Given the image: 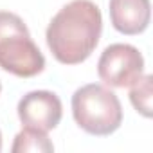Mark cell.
<instances>
[{"label": "cell", "instance_id": "obj_1", "mask_svg": "<svg viewBox=\"0 0 153 153\" xmlns=\"http://www.w3.org/2000/svg\"><path fill=\"white\" fill-rule=\"evenodd\" d=\"M103 33L101 9L92 0H72L49 22L45 40L63 65L83 63L97 47Z\"/></svg>", "mask_w": 153, "mask_h": 153}, {"label": "cell", "instance_id": "obj_2", "mask_svg": "<svg viewBox=\"0 0 153 153\" xmlns=\"http://www.w3.org/2000/svg\"><path fill=\"white\" fill-rule=\"evenodd\" d=\"M0 67L18 78H33L45 68V58L27 25L9 11H0Z\"/></svg>", "mask_w": 153, "mask_h": 153}, {"label": "cell", "instance_id": "obj_3", "mask_svg": "<svg viewBox=\"0 0 153 153\" xmlns=\"http://www.w3.org/2000/svg\"><path fill=\"white\" fill-rule=\"evenodd\" d=\"M72 115L83 131L106 137L123 123V106L119 97L99 83H88L72 96Z\"/></svg>", "mask_w": 153, "mask_h": 153}, {"label": "cell", "instance_id": "obj_4", "mask_svg": "<svg viewBox=\"0 0 153 153\" xmlns=\"http://www.w3.org/2000/svg\"><path fill=\"white\" fill-rule=\"evenodd\" d=\"M97 74L108 87H130L144 74V58L130 43H112L99 56Z\"/></svg>", "mask_w": 153, "mask_h": 153}, {"label": "cell", "instance_id": "obj_5", "mask_svg": "<svg viewBox=\"0 0 153 153\" xmlns=\"http://www.w3.org/2000/svg\"><path fill=\"white\" fill-rule=\"evenodd\" d=\"M16 112L18 119L25 128L49 131L59 124L63 115V105L54 92L33 90L18 101Z\"/></svg>", "mask_w": 153, "mask_h": 153}, {"label": "cell", "instance_id": "obj_6", "mask_svg": "<svg viewBox=\"0 0 153 153\" xmlns=\"http://www.w3.org/2000/svg\"><path fill=\"white\" fill-rule=\"evenodd\" d=\"M110 20L121 34H140L149 25L151 4L149 0H110Z\"/></svg>", "mask_w": 153, "mask_h": 153}, {"label": "cell", "instance_id": "obj_7", "mask_svg": "<svg viewBox=\"0 0 153 153\" xmlns=\"http://www.w3.org/2000/svg\"><path fill=\"white\" fill-rule=\"evenodd\" d=\"M13 153H27V151H54V144L49 140L47 131L24 128L20 133H16L15 142L11 146Z\"/></svg>", "mask_w": 153, "mask_h": 153}, {"label": "cell", "instance_id": "obj_8", "mask_svg": "<svg viewBox=\"0 0 153 153\" xmlns=\"http://www.w3.org/2000/svg\"><path fill=\"white\" fill-rule=\"evenodd\" d=\"M151 83L153 78L149 74H142L140 78L130 85V101L133 105V108L144 115V117H151Z\"/></svg>", "mask_w": 153, "mask_h": 153}, {"label": "cell", "instance_id": "obj_9", "mask_svg": "<svg viewBox=\"0 0 153 153\" xmlns=\"http://www.w3.org/2000/svg\"><path fill=\"white\" fill-rule=\"evenodd\" d=\"M0 149H2V133H0Z\"/></svg>", "mask_w": 153, "mask_h": 153}, {"label": "cell", "instance_id": "obj_10", "mask_svg": "<svg viewBox=\"0 0 153 153\" xmlns=\"http://www.w3.org/2000/svg\"><path fill=\"white\" fill-rule=\"evenodd\" d=\"M0 92H2V85H0Z\"/></svg>", "mask_w": 153, "mask_h": 153}]
</instances>
